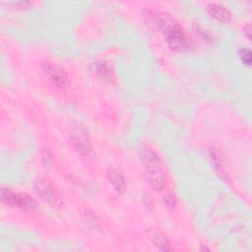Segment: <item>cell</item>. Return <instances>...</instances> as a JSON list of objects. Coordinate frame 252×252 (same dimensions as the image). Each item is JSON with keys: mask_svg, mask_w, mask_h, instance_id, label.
I'll return each mask as SVG.
<instances>
[{"mask_svg": "<svg viewBox=\"0 0 252 252\" xmlns=\"http://www.w3.org/2000/svg\"><path fill=\"white\" fill-rule=\"evenodd\" d=\"M244 33L246 34L247 38L250 39V26H249V25H247V26L244 27Z\"/></svg>", "mask_w": 252, "mask_h": 252, "instance_id": "19", "label": "cell"}, {"mask_svg": "<svg viewBox=\"0 0 252 252\" xmlns=\"http://www.w3.org/2000/svg\"><path fill=\"white\" fill-rule=\"evenodd\" d=\"M32 2L31 1H17V2H8L7 5L14 7L15 9H26L29 8L30 6H32Z\"/></svg>", "mask_w": 252, "mask_h": 252, "instance_id": "15", "label": "cell"}, {"mask_svg": "<svg viewBox=\"0 0 252 252\" xmlns=\"http://www.w3.org/2000/svg\"><path fill=\"white\" fill-rule=\"evenodd\" d=\"M147 237L153 243V245L160 251H172L173 247L171 246L168 238L158 229L149 228L147 230Z\"/></svg>", "mask_w": 252, "mask_h": 252, "instance_id": "7", "label": "cell"}, {"mask_svg": "<svg viewBox=\"0 0 252 252\" xmlns=\"http://www.w3.org/2000/svg\"><path fill=\"white\" fill-rule=\"evenodd\" d=\"M144 203L146 205V207L149 209V210H153L154 209V200L153 198L150 196V195H145L144 197Z\"/></svg>", "mask_w": 252, "mask_h": 252, "instance_id": "17", "label": "cell"}, {"mask_svg": "<svg viewBox=\"0 0 252 252\" xmlns=\"http://www.w3.org/2000/svg\"><path fill=\"white\" fill-rule=\"evenodd\" d=\"M208 13L221 23H228L231 21V14L230 12L222 5H220L216 2H211L207 5Z\"/></svg>", "mask_w": 252, "mask_h": 252, "instance_id": "9", "label": "cell"}, {"mask_svg": "<svg viewBox=\"0 0 252 252\" xmlns=\"http://www.w3.org/2000/svg\"><path fill=\"white\" fill-rule=\"evenodd\" d=\"M201 250H210V249L207 247H203V248H201Z\"/></svg>", "mask_w": 252, "mask_h": 252, "instance_id": "20", "label": "cell"}, {"mask_svg": "<svg viewBox=\"0 0 252 252\" xmlns=\"http://www.w3.org/2000/svg\"><path fill=\"white\" fill-rule=\"evenodd\" d=\"M154 20L158 30L170 49L183 52L189 48L186 34L173 16L167 12H158L155 14Z\"/></svg>", "mask_w": 252, "mask_h": 252, "instance_id": "1", "label": "cell"}, {"mask_svg": "<svg viewBox=\"0 0 252 252\" xmlns=\"http://www.w3.org/2000/svg\"><path fill=\"white\" fill-rule=\"evenodd\" d=\"M69 136L72 145L82 156H89L92 152V143L88 130L79 122H74L70 126Z\"/></svg>", "mask_w": 252, "mask_h": 252, "instance_id": "3", "label": "cell"}, {"mask_svg": "<svg viewBox=\"0 0 252 252\" xmlns=\"http://www.w3.org/2000/svg\"><path fill=\"white\" fill-rule=\"evenodd\" d=\"M163 201L166 204V206L173 208L176 204V198L172 192H166L163 196Z\"/></svg>", "mask_w": 252, "mask_h": 252, "instance_id": "16", "label": "cell"}, {"mask_svg": "<svg viewBox=\"0 0 252 252\" xmlns=\"http://www.w3.org/2000/svg\"><path fill=\"white\" fill-rule=\"evenodd\" d=\"M34 190L36 194L45 202L56 207L62 206L63 202L59 194L57 193V191L55 190L51 182L46 178H43V177L37 178L34 181Z\"/></svg>", "mask_w": 252, "mask_h": 252, "instance_id": "4", "label": "cell"}, {"mask_svg": "<svg viewBox=\"0 0 252 252\" xmlns=\"http://www.w3.org/2000/svg\"><path fill=\"white\" fill-rule=\"evenodd\" d=\"M208 152H209V156H210L211 159L213 160V162H214L216 168L218 169V171L220 172V174H221V175L226 174L224 165H223V157H222L221 151L217 146L211 145L208 148Z\"/></svg>", "mask_w": 252, "mask_h": 252, "instance_id": "11", "label": "cell"}, {"mask_svg": "<svg viewBox=\"0 0 252 252\" xmlns=\"http://www.w3.org/2000/svg\"><path fill=\"white\" fill-rule=\"evenodd\" d=\"M0 198L4 204H6L8 206L15 207L16 192H14L13 190H11L9 188H2L1 192H0Z\"/></svg>", "mask_w": 252, "mask_h": 252, "instance_id": "12", "label": "cell"}, {"mask_svg": "<svg viewBox=\"0 0 252 252\" xmlns=\"http://www.w3.org/2000/svg\"><path fill=\"white\" fill-rule=\"evenodd\" d=\"M84 221L86 222V224L92 228H94L97 226V220L95 218V216L94 214H92L91 212H86L84 214Z\"/></svg>", "mask_w": 252, "mask_h": 252, "instance_id": "13", "label": "cell"}, {"mask_svg": "<svg viewBox=\"0 0 252 252\" xmlns=\"http://www.w3.org/2000/svg\"><path fill=\"white\" fill-rule=\"evenodd\" d=\"M239 57L243 64L250 65L251 63V52L248 48H241L239 50Z\"/></svg>", "mask_w": 252, "mask_h": 252, "instance_id": "14", "label": "cell"}, {"mask_svg": "<svg viewBox=\"0 0 252 252\" xmlns=\"http://www.w3.org/2000/svg\"><path fill=\"white\" fill-rule=\"evenodd\" d=\"M141 158L146 168V178L154 190H162L165 186L166 176L161 168L159 157L152 149H144Z\"/></svg>", "mask_w": 252, "mask_h": 252, "instance_id": "2", "label": "cell"}, {"mask_svg": "<svg viewBox=\"0 0 252 252\" xmlns=\"http://www.w3.org/2000/svg\"><path fill=\"white\" fill-rule=\"evenodd\" d=\"M15 207L22 209L23 211H33L37 207L36 201L27 193L16 192V199H15Z\"/></svg>", "mask_w": 252, "mask_h": 252, "instance_id": "10", "label": "cell"}, {"mask_svg": "<svg viewBox=\"0 0 252 252\" xmlns=\"http://www.w3.org/2000/svg\"><path fill=\"white\" fill-rule=\"evenodd\" d=\"M90 70L94 75L100 78L104 82L110 84L116 82V75L114 73V70L106 61L98 60L92 62L90 65Z\"/></svg>", "mask_w": 252, "mask_h": 252, "instance_id": "6", "label": "cell"}, {"mask_svg": "<svg viewBox=\"0 0 252 252\" xmlns=\"http://www.w3.org/2000/svg\"><path fill=\"white\" fill-rule=\"evenodd\" d=\"M41 157H42V159H43L46 163H49V160L52 159V157H51V155L49 154L48 151L42 152V153H41Z\"/></svg>", "mask_w": 252, "mask_h": 252, "instance_id": "18", "label": "cell"}, {"mask_svg": "<svg viewBox=\"0 0 252 252\" xmlns=\"http://www.w3.org/2000/svg\"><path fill=\"white\" fill-rule=\"evenodd\" d=\"M107 179L114 190L118 193H123L126 190V181L120 167L112 166L107 171Z\"/></svg>", "mask_w": 252, "mask_h": 252, "instance_id": "8", "label": "cell"}, {"mask_svg": "<svg viewBox=\"0 0 252 252\" xmlns=\"http://www.w3.org/2000/svg\"><path fill=\"white\" fill-rule=\"evenodd\" d=\"M42 69L46 76L49 78V80L53 82L54 85L57 86V88L61 90L68 89L70 84L69 77L67 72L63 68H61L54 62L45 61L42 63Z\"/></svg>", "mask_w": 252, "mask_h": 252, "instance_id": "5", "label": "cell"}]
</instances>
